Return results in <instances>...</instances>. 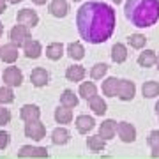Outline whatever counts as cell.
Instances as JSON below:
<instances>
[{"mask_svg":"<svg viewBox=\"0 0 159 159\" xmlns=\"http://www.w3.org/2000/svg\"><path fill=\"white\" fill-rule=\"evenodd\" d=\"M111 60H113L115 64H122V62L127 60V48H125L122 43L113 44V48H111Z\"/></svg>","mask_w":159,"mask_h":159,"instance_id":"23","label":"cell"},{"mask_svg":"<svg viewBox=\"0 0 159 159\" xmlns=\"http://www.w3.org/2000/svg\"><path fill=\"white\" fill-rule=\"evenodd\" d=\"M124 11L134 27L147 29L159 20V0H127Z\"/></svg>","mask_w":159,"mask_h":159,"instance_id":"2","label":"cell"},{"mask_svg":"<svg viewBox=\"0 0 159 159\" xmlns=\"http://www.w3.org/2000/svg\"><path fill=\"white\" fill-rule=\"evenodd\" d=\"M156 111H159V101L156 102Z\"/></svg>","mask_w":159,"mask_h":159,"instance_id":"42","label":"cell"},{"mask_svg":"<svg viewBox=\"0 0 159 159\" xmlns=\"http://www.w3.org/2000/svg\"><path fill=\"white\" fill-rule=\"evenodd\" d=\"M2 34H4V23H0V37H2Z\"/></svg>","mask_w":159,"mask_h":159,"instance_id":"40","label":"cell"},{"mask_svg":"<svg viewBox=\"0 0 159 159\" xmlns=\"http://www.w3.org/2000/svg\"><path fill=\"white\" fill-rule=\"evenodd\" d=\"M111 2H115V4H120V2H122V0H111Z\"/></svg>","mask_w":159,"mask_h":159,"instance_id":"43","label":"cell"},{"mask_svg":"<svg viewBox=\"0 0 159 159\" xmlns=\"http://www.w3.org/2000/svg\"><path fill=\"white\" fill-rule=\"evenodd\" d=\"M147 143H148V147H150V150L159 148V131H150V134L147 138Z\"/></svg>","mask_w":159,"mask_h":159,"instance_id":"33","label":"cell"},{"mask_svg":"<svg viewBox=\"0 0 159 159\" xmlns=\"http://www.w3.org/2000/svg\"><path fill=\"white\" fill-rule=\"evenodd\" d=\"M30 81H32V85L41 89V87H46L48 85V81H50V74L46 71L44 67H35L32 69V73H30Z\"/></svg>","mask_w":159,"mask_h":159,"instance_id":"12","label":"cell"},{"mask_svg":"<svg viewBox=\"0 0 159 159\" xmlns=\"http://www.w3.org/2000/svg\"><path fill=\"white\" fill-rule=\"evenodd\" d=\"M71 140V133L66 127H57L51 133V143L53 145H66Z\"/></svg>","mask_w":159,"mask_h":159,"instance_id":"19","label":"cell"},{"mask_svg":"<svg viewBox=\"0 0 159 159\" xmlns=\"http://www.w3.org/2000/svg\"><path fill=\"white\" fill-rule=\"evenodd\" d=\"M156 60H157V53L154 50H145L138 55V64L142 67H154L156 66Z\"/></svg>","mask_w":159,"mask_h":159,"instance_id":"21","label":"cell"},{"mask_svg":"<svg viewBox=\"0 0 159 159\" xmlns=\"http://www.w3.org/2000/svg\"><path fill=\"white\" fill-rule=\"evenodd\" d=\"M78 94H80V97H83V99H90V97H94L97 94V87H96V83L94 81H83L81 85H80V89H78Z\"/></svg>","mask_w":159,"mask_h":159,"instance_id":"26","label":"cell"},{"mask_svg":"<svg viewBox=\"0 0 159 159\" xmlns=\"http://www.w3.org/2000/svg\"><path fill=\"white\" fill-rule=\"evenodd\" d=\"M20 57V48L12 43H7V44L0 46V60L6 64H14Z\"/></svg>","mask_w":159,"mask_h":159,"instance_id":"8","label":"cell"},{"mask_svg":"<svg viewBox=\"0 0 159 159\" xmlns=\"http://www.w3.org/2000/svg\"><path fill=\"white\" fill-rule=\"evenodd\" d=\"M136 94V85L131 80H119V90H117V97L120 101H133Z\"/></svg>","mask_w":159,"mask_h":159,"instance_id":"5","label":"cell"},{"mask_svg":"<svg viewBox=\"0 0 159 159\" xmlns=\"http://www.w3.org/2000/svg\"><path fill=\"white\" fill-rule=\"evenodd\" d=\"M20 119L23 122H34V120L41 119V110L37 104H25L20 110Z\"/></svg>","mask_w":159,"mask_h":159,"instance_id":"11","label":"cell"},{"mask_svg":"<svg viewBox=\"0 0 159 159\" xmlns=\"http://www.w3.org/2000/svg\"><path fill=\"white\" fill-rule=\"evenodd\" d=\"M11 122V110H7L4 104L0 106V125L4 127L6 124H9Z\"/></svg>","mask_w":159,"mask_h":159,"instance_id":"34","label":"cell"},{"mask_svg":"<svg viewBox=\"0 0 159 159\" xmlns=\"http://www.w3.org/2000/svg\"><path fill=\"white\" fill-rule=\"evenodd\" d=\"M89 106H90V110L94 111V113L101 115V117L108 111V104H106V101H104L101 96H97V94L89 99Z\"/></svg>","mask_w":159,"mask_h":159,"instance_id":"18","label":"cell"},{"mask_svg":"<svg viewBox=\"0 0 159 159\" xmlns=\"http://www.w3.org/2000/svg\"><path fill=\"white\" fill-rule=\"evenodd\" d=\"M64 55V44L62 43H51L46 46V57L50 60H60Z\"/></svg>","mask_w":159,"mask_h":159,"instance_id":"24","label":"cell"},{"mask_svg":"<svg viewBox=\"0 0 159 159\" xmlns=\"http://www.w3.org/2000/svg\"><path fill=\"white\" fill-rule=\"evenodd\" d=\"M157 120H159V111H157Z\"/></svg>","mask_w":159,"mask_h":159,"instance_id":"45","label":"cell"},{"mask_svg":"<svg viewBox=\"0 0 159 159\" xmlns=\"http://www.w3.org/2000/svg\"><path fill=\"white\" fill-rule=\"evenodd\" d=\"M67 55L73 58V60H81V58L85 57V48H83V44L78 43V41L69 43L67 44Z\"/></svg>","mask_w":159,"mask_h":159,"instance_id":"25","label":"cell"},{"mask_svg":"<svg viewBox=\"0 0 159 159\" xmlns=\"http://www.w3.org/2000/svg\"><path fill=\"white\" fill-rule=\"evenodd\" d=\"M23 53H25L27 58H39L41 53H43V46H41L39 41L29 39L25 44H23Z\"/></svg>","mask_w":159,"mask_h":159,"instance_id":"15","label":"cell"},{"mask_svg":"<svg viewBox=\"0 0 159 159\" xmlns=\"http://www.w3.org/2000/svg\"><path fill=\"white\" fill-rule=\"evenodd\" d=\"M6 9H7V2L6 0H0V14H4Z\"/></svg>","mask_w":159,"mask_h":159,"instance_id":"36","label":"cell"},{"mask_svg":"<svg viewBox=\"0 0 159 159\" xmlns=\"http://www.w3.org/2000/svg\"><path fill=\"white\" fill-rule=\"evenodd\" d=\"M117 134L124 143H133L136 140V127L131 122H119L117 124Z\"/></svg>","mask_w":159,"mask_h":159,"instance_id":"7","label":"cell"},{"mask_svg":"<svg viewBox=\"0 0 159 159\" xmlns=\"http://www.w3.org/2000/svg\"><path fill=\"white\" fill-rule=\"evenodd\" d=\"M156 67H157V71H159V53H157V60H156Z\"/></svg>","mask_w":159,"mask_h":159,"instance_id":"41","label":"cell"},{"mask_svg":"<svg viewBox=\"0 0 159 159\" xmlns=\"http://www.w3.org/2000/svg\"><path fill=\"white\" fill-rule=\"evenodd\" d=\"M152 157H159V148H154L152 150Z\"/></svg>","mask_w":159,"mask_h":159,"instance_id":"38","label":"cell"},{"mask_svg":"<svg viewBox=\"0 0 159 159\" xmlns=\"http://www.w3.org/2000/svg\"><path fill=\"white\" fill-rule=\"evenodd\" d=\"M87 147L90 148L92 152H101V150H104V147H106V140L101 138L99 134L89 136L87 138Z\"/></svg>","mask_w":159,"mask_h":159,"instance_id":"29","label":"cell"},{"mask_svg":"<svg viewBox=\"0 0 159 159\" xmlns=\"http://www.w3.org/2000/svg\"><path fill=\"white\" fill-rule=\"evenodd\" d=\"M80 35L92 44L104 43L111 37L115 30V11L104 2H89L80 7L76 16Z\"/></svg>","mask_w":159,"mask_h":159,"instance_id":"1","label":"cell"},{"mask_svg":"<svg viewBox=\"0 0 159 159\" xmlns=\"http://www.w3.org/2000/svg\"><path fill=\"white\" fill-rule=\"evenodd\" d=\"M25 136L34 140V142H41L46 136V125L41 120H34V122H25Z\"/></svg>","mask_w":159,"mask_h":159,"instance_id":"4","label":"cell"},{"mask_svg":"<svg viewBox=\"0 0 159 159\" xmlns=\"http://www.w3.org/2000/svg\"><path fill=\"white\" fill-rule=\"evenodd\" d=\"M78 102H80V97L74 94L73 90H64L62 92V96H60V104L62 106H67V108H76L78 106Z\"/></svg>","mask_w":159,"mask_h":159,"instance_id":"27","label":"cell"},{"mask_svg":"<svg viewBox=\"0 0 159 159\" xmlns=\"http://www.w3.org/2000/svg\"><path fill=\"white\" fill-rule=\"evenodd\" d=\"M7 4H20V2H21V0H6Z\"/></svg>","mask_w":159,"mask_h":159,"instance_id":"39","label":"cell"},{"mask_svg":"<svg viewBox=\"0 0 159 159\" xmlns=\"http://www.w3.org/2000/svg\"><path fill=\"white\" fill-rule=\"evenodd\" d=\"M108 73V66L104 62H99V64H94L90 67V78L92 80H102Z\"/></svg>","mask_w":159,"mask_h":159,"instance_id":"30","label":"cell"},{"mask_svg":"<svg viewBox=\"0 0 159 159\" xmlns=\"http://www.w3.org/2000/svg\"><path fill=\"white\" fill-rule=\"evenodd\" d=\"M2 78H4V85H9V87H20L23 83V73L21 69L16 67V66L4 69Z\"/></svg>","mask_w":159,"mask_h":159,"instance_id":"6","label":"cell"},{"mask_svg":"<svg viewBox=\"0 0 159 159\" xmlns=\"http://www.w3.org/2000/svg\"><path fill=\"white\" fill-rule=\"evenodd\" d=\"M14 101V92H12V87L9 85H4L0 87V104H11Z\"/></svg>","mask_w":159,"mask_h":159,"instance_id":"32","label":"cell"},{"mask_svg":"<svg viewBox=\"0 0 159 159\" xmlns=\"http://www.w3.org/2000/svg\"><path fill=\"white\" fill-rule=\"evenodd\" d=\"M142 94L143 97H147V99H154V97L159 96V83L157 81H145L142 87Z\"/></svg>","mask_w":159,"mask_h":159,"instance_id":"28","label":"cell"},{"mask_svg":"<svg viewBox=\"0 0 159 159\" xmlns=\"http://www.w3.org/2000/svg\"><path fill=\"white\" fill-rule=\"evenodd\" d=\"M9 39H11L12 44H16L18 48H20V46H23L29 39H32V37H30V29L27 25L18 23V25H14L11 29V32H9Z\"/></svg>","mask_w":159,"mask_h":159,"instance_id":"3","label":"cell"},{"mask_svg":"<svg viewBox=\"0 0 159 159\" xmlns=\"http://www.w3.org/2000/svg\"><path fill=\"white\" fill-rule=\"evenodd\" d=\"M55 120L57 124H69L73 120V108H67V106H58L55 110Z\"/></svg>","mask_w":159,"mask_h":159,"instance_id":"22","label":"cell"},{"mask_svg":"<svg viewBox=\"0 0 159 159\" xmlns=\"http://www.w3.org/2000/svg\"><path fill=\"white\" fill-rule=\"evenodd\" d=\"M32 2H34L35 6H44L46 4V0H32Z\"/></svg>","mask_w":159,"mask_h":159,"instance_id":"37","label":"cell"},{"mask_svg":"<svg viewBox=\"0 0 159 159\" xmlns=\"http://www.w3.org/2000/svg\"><path fill=\"white\" fill-rule=\"evenodd\" d=\"M9 142H11V136L7 131H0V150L9 147Z\"/></svg>","mask_w":159,"mask_h":159,"instance_id":"35","label":"cell"},{"mask_svg":"<svg viewBox=\"0 0 159 159\" xmlns=\"http://www.w3.org/2000/svg\"><path fill=\"white\" fill-rule=\"evenodd\" d=\"M74 125H76V131H78L80 134H87L89 131L94 129L96 120H94V117H90V115H78L76 120H74Z\"/></svg>","mask_w":159,"mask_h":159,"instance_id":"13","label":"cell"},{"mask_svg":"<svg viewBox=\"0 0 159 159\" xmlns=\"http://www.w3.org/2000/svg\"><path fill=\"white\" fill-rule=\"evenodd\" d=\"M18 157H48V148L46 147L23 145V147L18 150Z\"/></svg>","mask_w":159,"mask_h":159,"instance_id":"10","label":"cell"},{"mask_svg":"<svg viewBox=\"0 0 159 159\" xmlns=\"http://www.w3.org/2000/svg\"><path fill=\"white\" fill-rule=\"evenodd\" d=\"M73 2H81V0H73Z\"/></svg>","mask_w":159,"mask_h":159,"instance_id":"44","label":"cell"},{"mask_svg":"<svg viewBox=\"0 0 159 159\" xmlns=\"http://www.w3.org/2000/svg\"><path fill=\"white\" fill-rule=\"evenodd\" d=\"M115 134H117V122L111 119L102 120V124L99 125V136L108 142V140H113Z\"/></svg>","mask_w":159,"mask_h":159,"instance_id":"14","label":"cell"},{"mask_svg":"<svg viewBox=\"0 0 159 159\" xmlns=\"http://www.w3.org/2000/svg\"><path fill=\"white\" fill-rule=\"evenodd\" d=\"M16 20H18V23H21V25H27L29 29H34V27H37V23H39L37 12L32 11V9H21V11L18 12Z\"/></svg>","mask_w":159,"mask_h":159,"instance_id":"9","label":"cell"},{"mask_svg":"<svg viewBox=\"0 0 159 159\" xmlns=\"http://www.w3.org/2000/svg\"><path fill=\"white\" fill-rule=\"evenodd\" d=\"M127 43H129L131 48L142 50V48H145V44H147V37L143 34H131L129 37H127Z\"/></svg>","mask_w":159,"mask_h":159,"instance_id":"31","label":"cell"},{"mask_svg":"<svg viewBox=\"0 0 159 159\" xmlns=\"http://www.w3.org/2000/svg\"><path fill=\"white\" fill-rule=\"evenodd\" d=\"M50 12L55 18H64L69 12V4L66 0H51L50 4Z\"/></svg>","mask_w":159,"mask_h":159,"instance_id":"17","label":"cell"},{"mask_svg":"<svg viewBox=\"0 0 159 159\" xmlns=\"http://www.w3.org/2000/svg\"><path fill=\"white\" fill-rule=\"evenodd\" d=\"M102 94L106 97H117V90H119V80L115 76H110V78L102 80Z\"/></svg>","mask_w":159,"mask_h":159,"instance_id":"16","label":"cell"},{"mask_svg":"<svg viewBox=\"0 0 159 159\" xmlns=\"http://www.w3.org/2000/svg\"><path fill=\"white\" fill-rule=\"evenodd\" d=\"M87 76V71L83 66H71V67L66 69V78L69 81H83V78Z\"/></svg>","mask_w":159,"mask_h":159,"instance_id":"20","label":"cell"}]
</instances>
